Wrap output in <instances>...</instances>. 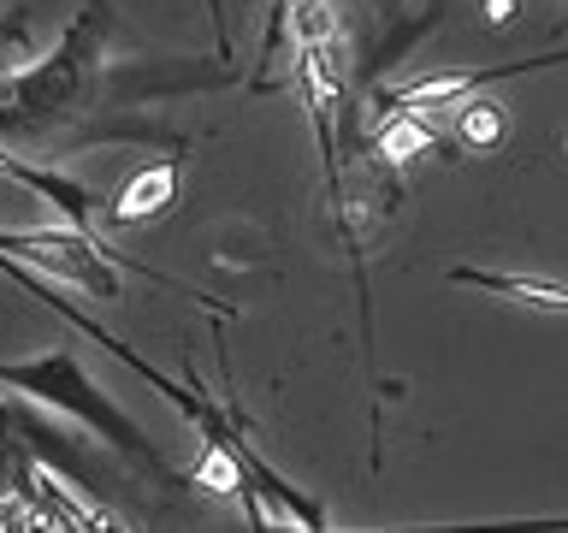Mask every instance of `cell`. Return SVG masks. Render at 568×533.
Listing matches in <instances>:
<instances>
[{
	"mask_svg": "<svg viewBox=\"0 0 568 533\" xmlns=\"http://www.w3.org/2000/svg\"><path fill=\"white\" fill-rule=\"evenodd\" d=\"M433 142H438V137H433V124H426L420 113H390V119H385V131H379V160H385L390 172H397L403 160L426 154Z\"/></svg>",
	"mask_w": 568,
	"mask_h": 533,
	"instance_id": "8992f818",
	"label": "cell"
},
{
	"mask_svg": "<svg viewBox=\"0 0 568 533\" xmlns=\"http://www.w3.org/2000/svg\"><path fill=\"white\" fill-rule=\"evenodd\" d=\"M113 0H83L42 60L0 71V149H60L113 89Z\"/></svg>",
	"mask_w": 568,
	"mask_h": 533,
	"instance_id": "6da1fadb",
	"label": "cell"
},
{
	"mask_svg": "<svg viewBox=\"0 0 568 533\" xmlns=\"http://www.w3.org/2000/svg\"><path fill=\"white\" fill-rule=\"evenodd\" d=\"M450 284H474L486 296L521 302L539 314H568V284L562 279H539V273H497V266H450Z\"/></svg>",
	"mask_w": 568,
	"mask_h": 533,
	"instance_id": "277c9868",
	"label": "cell"
},
{
	"mask_svg": "<svg viewBox=\"0 0 568 533\" xmlns=\"http://www.w3.org/2000/svg\"><path fill=\"white\" fill-rule=\"evenodd\" d=\"M284 7H296V0H278V12H273V30H266V53H273V42H278V18H284Z\"/></svg>",
	"mask_w": 568,
	"mask_h": 533,
	"instance_id": "9c48e42d",
	"label": "cell"
},
{
	"mask_svg": "<svg viewBox=\"0 0 568 533\" xmlns=\"http://www.w3.org/2000/svg\"><path fill=\"white\" fill-rule=\"evenodd\" d=\"M0 385L7 391H24V398L60 409V415H71L78 426H89L101 444H113V451L131 462V469H149L154 480H166L172 486V462L154 451L149 439H142V426L124 415V409L106 398V391L83 373V362L71 350H48V355H30V362H0Z\"/></svg>",
	"mask_w": 568,
	"mask_h": 533,
	"instance_id": "7a4b0ae2",
	"label": "cell"
},
{
	"mask_svg": "<svg viewBox=\"0 0 568 533\" xmlns=\"http://www.w3.org/2000/svg\"><path fill=\"white\" fill-rule=\"evenodd\" d=\"M462 137L479 142V149H491V142L504 137V113H497V107H486V101H474L468 113H462Z\"/></svg>",
	"mask_w": 568,
	"mask_h": 533,
	"instance_id": "ba28073f",
	"label": "cell"
},
{
	"mask_svg": "<svg viewBox=\"0 0 568 533\" xmlns=\"http://www.w3.org/2000/svg\"><path fill=\"white\" fill-rule=\"evenodd\" d=\"M178 178H184V149L154 160V167H142L131 184H124L113 195V208H106V225H131V220H149V213H160L178 195Z\"/></svg>",
	"mask_w": 568,
	"mask_h": 533,
	"instance_id": "5b68a950",
	"label": "cell"
},
{
	"mask_svg": "<svg viewBox=\"0 0 568 533\" xmlns=\"http://www.w3.org/2000/svg\"><path fill=\"white\" fill-rule=\"evenodd\" d=\"M562 60H568V48H562V53H539V60L497 66V71H438V78H415V83L390 89V95H385V107H390V113H426V107H444V101H456V95H474V89H486V83L521 78V71H545V66H562Z\"/></svg>",
	"mask_w": 568,
	"mask_h": 533,
	"instance_id": "3957f363",
	"label": "cell"
},
{
	"mask_svg": "<svg viewBox=\"0 0 568 533\" xmlns=\"http://www.w3.org/2000/svg\"><path fill=\"white\" fill-rule=\"evenodd\" d=\"M30 48H36L30 7H0V71H7V66H24Z\"/></svg>",
	"mask_w": 568,
	"mask_h": 533,
	"instance_id": "52a82bcc",
	"label": "cell"
}]
</instances>
